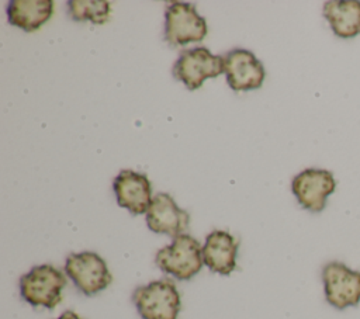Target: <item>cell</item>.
I'll return each instance as SVG.
<instances>
[{
    "instance_id": "6da1fadb",
    "label": "cell",
    "mask_w": 360,
    "mask_h": 319,
    "mask_svg": "<svg viewBox=\"0 0 360 319\" xmlns=\"http://www.w3.org/2000/svg\"><path fill=\"white\" fill-rule=\"evenodd\" d=\"M132 301L142 319H177L181 308L180 294L169 278L138 287Z\"/></svg>"
},
{
    "instance_id": "7a4b0ae2",
    "label": "cell",
    "mask_w": 360,
    "mask_h": 319,
    "mask_svg": "<svg viewBox=\"0 0 360 319\" xmlns=\"http://www.w3.org/2000/svg\"><path fill=\"white\" fill-rule=\"evenodd\" d=\"M158 267L179 280H190L202 267V247L187 233L173 237V242L156 253Z\"/></svg>"
},
{
    "instance_id": "3957f363",
    "label": "cell",
    "mask_w": 360,
    "mask_h": 319,
    "mask_svg": "<svg viewBox=\"0 0 360 319\" xmlns=\"http://www.w3.org/2000/svg\"><path fill=\"white\" fill-rule=\"evenodd\" d=\"M65 285L66 275L59 268L41 264L20 278V294L32 306L52 309L60 302Z\"/></svg>"
},
{
    "instance_id": "277c9868",
    "label": "cell",
    "mask_w": 360,
    "mask_h": 319,
    "mask_svg": "<svg viewBox=\"0 0 360 319\" xmlns=\"http://www.w3.org/2000/svg\"><path fill=\"white\" fill-rule=\"evenodd\" d=\"M322 281L325 298L333 308L343 311L360 304V271L329 261L322 268Z\"/></svg>"
},
{
    "instance_id": "5b68a950",
    "label": "cell",
    "mask_w": 360,
    "mask_h": 319,
    "mask_svg": "<svg viewBox=\"0 0 360 319\" xmlns=\"http://www.w3.org/2000/svg\"><path fill=\"white\" fill-rule=\"evenodd\" d=\"M65 273L84 295H94L112 281L105 261L94 252L69 254L65 263Z\"/></svg>"
},
{
    "instance_id": "8992f818",
    "label": "cell",
    "mask_w": 360,
    "mask_h": 319,
    "mask_svg": "<svg viewBox=\"0 0 360 319\" xmlns=\"http://www.w3.org/2000/svg\"><path fill=\"white\" fill-rule=\"evenodd\" d=\"M165 38L172 45H186L202 41L207 35V22L188 3H170L165 13Z\"/></svg>"
},
{
    "instance_id": "52a82bcc",
    "label": "cell",
    "mask_w": 360,
    "mask_h": 319,
    "mask_svg": "<svg viewBox=\"0 0 360 319\" xmlns=\"http://www.w3.org/2000/svg\"><path fill=\"white\" fill-rule=\"evenodd\" d=\"M222 72V56H217L202 46L183 51L173 66L174 77L183 82L190 90L198 89L205 79L217 77Z\"/></svg>"
},
{
    "instance_id": "ba28073f",
    "label": "cell",
    "mask_w": 360,
    "mask_h": 319,
    "mask_svg": "<svg viewBox=\"0 0 360 319\" xmlns=\"http://www.w3.org/2000/svg\"><path fill=\"white\" fill-rule=\"evenodd\" d=\"M335 188V177L325 169H305L291 183V190L300 205L312 212H319L325 208L326 200Z\"/></svg>"
},
{
    "instance_id": "9c48e42d",
    "label": "cell",
    "mask_w": 360,
    "mask_h": 319,
    "mask_svg": "<svg viewBox=\"0 0 360 319\" xmlns=\"http://www.w3.org/2000/svg\"><path fill=\"white\" fill-rule=\"evenodd\" d=\"M224 73L229 87L235 91L253 90L262 86L264 80V67L262 62L248 49H232L225 56Z\"/></svg>"
},
{
    "instance_id": "30bf717a",
    "label": "cell",
    "mask_w": 360,
    "mask_h": 319,
    "mask_svg": "<svg viewBox=\"0 0 360 319\" xmlns=\"http://www.w3.org/2000/svg\"><path fill=\"white\" fill-rule=\"evenodd\" d=\"M190 215L177 207L172 195L159 193L152 198L146 211V225L155 233L179 236L188 228Z\"/></svg>"
},
{
    "instance_id": "8fae6325",
    "label": "cell",
    "mask_w": 360,
    "mask_h": 319,
    "mask_svg": "<svg viewBox=\"0 0 360 319\" xmlns=\"http://www.w3.org/2000/svg\"><path fill=\"white\" fill-rule=\"evenodd\" d=\"M112 188L120 207L139 215L148 211L152 202V187L148 177L134 170H122L115 176Z\"/></svg>"
},
{
    "instance_id": "7c38bea8",
    "label": "cell",
    "mask_w": 360,
    "mask_h": 319,
    "mask_svg": "<svg viewBox=\"0 0 360 319\" xmlns=\"http://www.w3.org/2000/svg\"><path fill=\"white\" fill-rule=\"evenodd\" d=\"M238 247V240L229 232L214 230L202 245L204 264L214 273L228 275L236 267Z\"/></svg>"
},
{
    "instance_id": "4fadbf2b",
    "label": "cell",
    "mask_w": 360,
    "mask_h": 319,
    "mask_svg": "<svg viewBox=\"0 0 360 319\" xmlns=\"http://www.w3.org/2000/svg\"><path fill=\"white\" fill-rule=\"evenodd\" d=\"M323 17L339 38H353L360 34V1L330 0L323 4Z\"/></svg>"
},
{
    "instance_id": "5bb4252c",
    "label": "cell",
    "mask_w": 360,
    "mask_h": 319,
    "mask_svg": "<svg viewBox=\"0 0 360 319\" xmlns=\"http://www.w3.org/2000/svg\"><path fill=\"white\" fill-rule=\"evenodd\" d=\"M53 13L51 0H13L7 7L10 24L24 31H35L45 24Z\"/></svg>"
},
{
    "instance_id": "9a60e30c",
    "label": "cell",
    "mask_w": 360,
    "mask_h": 319,
    "mask_svg": "<svg viewBox=\"0 0 360 319\" xmlns=\"http://www.w3.org/2000/svg\"><path fill=\"white\" fill-rule=\"evenodd\" d=\"M68 11L76 21H91L93 24H104L108 21L111 6L104 0H70Z\"/></svg>"
},
{
    "instance_id": "2e32d148",
    "label": "cell",
    "mask_w": 360,
    "mask_h": 319,
    "mask_svg": "<svg viewBox=\"0 0 360 319\" xmlns=\"http://www.w3.org/2000/svg\"><path fill=\"white\" fill-rule=\"evenodd\" d=\"M58 319H80V316L73 311H65Z\"/></svg>"
}]
</instances>
